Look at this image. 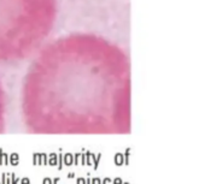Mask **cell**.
<instances>
[{
	"mask_svg": "<svg viewBox=\"0 0 205 184\" xmlns=\"http://www.w3.org/2000/svg\"><path fill=\"white\" fill-rule=\"evenodd\" d=\"M22 84L25 128L35 134H126L130 63L112 41L73 33L46 43Z\"/></svg>",
	"mask_w": 205,
	"mask_h": 184,
	"instance_id": "cell-1",
	"label": "cell"
},
{
	"mask_svg": "<svg viewBox=\"0 0 205 184\" xmlns=\"http://www.w3.org/2000/svg\"><path fill=\"white\" fill-rule=\"evenodd\" d=\"M58 0H0V65L35 55L56 25Z\"/></svg>",
	"mask_w": 205,
	"mask_h": 184,
	"instance_id": "cell-2",
	"label": "cell"
},
{
	"mask_svg": "<svg viewBox=\"0 0 205 184\" xmlns=\"http://www.w3.org/2000/svg\"><path fill=\"white\" fill-rule=\"evenodd\" d=\"M6 123V100H5V91L3 85L0 83V132H4Z\"/></svg>",
	"mask_w": 205,
	"mask_h": 184,
	"instance_id": "cell-3",
	"label": "cell"
}]
</instances>
